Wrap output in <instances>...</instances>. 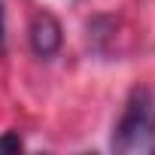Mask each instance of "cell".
Returning <instances> with one entry per match:
<instances>
[{
	"instance_id": "6da1fadb",
	"label": "cell",
	"mask_w": 155,
	"mask_h": 155,
	"mask_svg": "<svg viewBox=\"0 0 155 155\" xmlns=\"http://www.w3.org/2000/svg\"><path fill=\"white\" fill-rule=\"evenodd\" d=\"M113 152H146L155 146V97L146 85L131 88L125 110L113 128Z\"/></svg>"
},
{
	"instance_id": "7a4b0ae2",
	"label": "cell",
	"mask_w": 155,
	"mask_h": 155,
	"mask_svg": "<svg viewBox=\"0 0 155 155\" xmlns=\"http://www.w3.org/2000/svg\"><path fill=\"white\" fill-rule=\"evenodd\" d=\"M61 43H64V34H61L58 18L49 15V12H40L34 18V25H31V49H34V55L37 58H52V55H58Z\"/></svg>"
},
{
	"instance_id": "3957f363",
	"label": "cell",
	"mask_w": 155,
	"mask_h": 155,
	"mask_svg": "<svg viewBox=\"0 0 155 155\" xmlns=\"http://www.w3.org/2000/svg\"><path fill=\"white\" fill-rule=\"evenodd\" d=\"M21 149H25V140L18 137V131L0 134V152H21Z\"/></svg>"
},
{
	"instance_id": "277c9868",
	"label": "cell",
	"mask_w": 155,
	"mask_h": 155,
	"mask_svg": "<svg viewBox=\"0 0 155 155\" xmlns=\"http://www.w3.org/2000/svg\"><path fill=\"white\" fill-rule=\"evenodd\" d=\"M3 37H6V6L0 0V43H3Z\"/></svg>"
}]
</instances>
